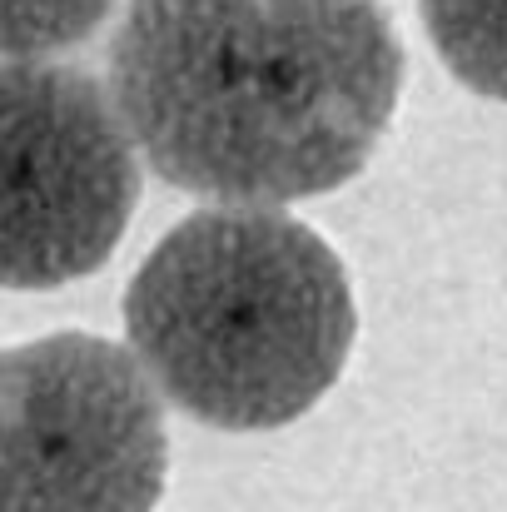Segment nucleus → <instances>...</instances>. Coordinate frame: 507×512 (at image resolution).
Returning a JSON list of instances; mask_svg holds the SVG:
<instances>
[{
    "label": "nucleus",
    "mask_w": 507,
    "mask_h": 512,
    "mask_svg": "<svg viewBox=\"0 0 507 512\" xmlns=\"http://www.w3.org/2000/svg\"><path fill=\"white\" fill-rule=\"evenodd\" d=\"M105 90L165 184L294 204L373 160L403 45L383 0H130Z\"/></svg>",
    "instance_id": "nucleus-1"
},
{
    "label": "nucleus",
    "mask_w": 507,
    "mask_h": 512,
    "mask_svg": "<svg viewBox=\"0 0 507 512\" xmlns=\"http://www.w3.org/2000/svg\"><path fill=\"white\" fill-rule=\"evenodd\" d=\"M358 329L348 269L279 209H199L140 259L125 289L130 353L189 418L264 433L338 383Z\"/></svg>",
    "instance_id": "nucleus-2"
},
{
    "label": "nucleus",
    "mask_w": 507,
    "mask_h": 512,
    "mask_svg": "<svg viewBox=\"0 0 507 512\" xmlns=\"http://www.w3.org/2000/svg\"><path fill=\"white\" fill-rule=\"evenodd\" d=\"M140 204L110 90L65 60H0V289L95 274Z\"/></svg>",
    "instance_id": "nucleus-4"
},
{
    "label": "nucleus",
    "mask_w": 507,
    "mask_h": 512,
    "mask_svg": "<svg viewBox=\"0 0 507 512\" xmlns=\"http://www.w3.org/2000/svg\"><path fill=\"white\" fill-rule=\"evenodd\" d=\"M443 65L478 95L507 105V0H418Z\"/></svg>",
    "instance_id": "nucleus-5"
},
{
    "label": "nucleus",
    "mask_w": 507,
    "mask_h": 512,
    "mask_svg": "<svg viewBox=\"0 0 507 512\" xmlns=\"http://www.w3.org/2000/svg\"><path fill=\"white\" fill-rule=\"evenodd\" d=\"M165 473V408L125 343L0 348V512H155Z\"/></svg>",
    "instance_id": "nucleus-3"
},
{
    "label": "nucleus",
    "mask_w": 507,
    "mask_h": 512,
    "mask_svg": "<svg viewBox=\"0 0 507 512\" xmlns=\"http://www.w3.org/2000/svg\"><path fill=\"white\" fill-rule=\"evenodd\" d=\"M115 0H0V55L40 60L90 40L110 20Z\"/></svg>",
    "instance_id": "nucleus-6"
}]
</instances>
